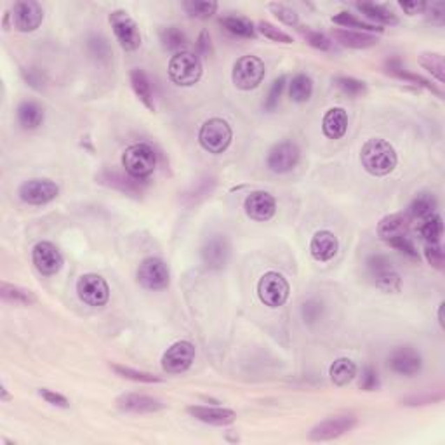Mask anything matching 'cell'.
<instances>
[{
  "label": "cell",
  "instance_id": "1",
  "mask_svg": "<svg viewBox=\"0 0 445 445\" xmlns=\"http://www.w3.org/2000/svg\"><path fill=\"white\" fill-rule=\"evenodd\" d=\"M360 162L369 174L386 176L397 167L398 158L395 148L386 139L372 137L363 143L360 150Z\"/></svg>",
  "mask_w": 445,
  "mask_h": 445
},
{
  "label": "cell",
  "instance_id": "2",
  "mask_svg": "<svg viewBox=\"0 0 445 445\" xmlns=\"http://www.w3.org/2000/svg\"><path fill=\"white\" fill-rule=\"evenodd\" d=\"M122 165L133 179H144L153 174L157 167V153L146 143H134L126 148L122 155Z\"/></svg>",
  "mask_w": 445,
  "mask_h": 445
},
{
  "label": "cell",
  "instance_id": "3",
  "mask_svg": "<svg viewBox=\"0 0 445 445\" xmlns=\"http://www.w3.org/2000/svg\"><path fill=\"white\" fill-rule=\"evenodd\" d=\"M169 79L179 87H192L202 77V61L197 54L188 51L176 52L167 66Z\"/></svg>",
  "mask_w": 445,
  "mask_h": 445
},
{
  "label": "cell",
  "instance_id": "4",
  "mask_svg": "<svg viewBox=\"0 0 445 445\" xmlns=\"http://www.w3.org/2000/svg\"><path fill=\"white\" fill-rule=\"evenodd\" d=\"M232 127L228 126L226 120L218 119V116L206 120L199 130L200 146L213 155L222 153L232 143Z\"/></svg>",
  "mask_w": 445,
  "mask_h": 445
},
{
  "label": "cell",
  "instance_id": "5",
  "mask_svg": "<svg viewBox=\"0 0 445 445\" xmlns=\"http://www.w3.org/2000/svg\"><path fill=\"white\" fill-rule=\"evenodd\" d=\"M289 282L277 271H266L257 282V298L268 308H280L289 299Z\"/></svg>",
  "mask_w": 445,
  "mask_h": 445
},
{
  "label": "cell",
  "instance_id": "6",
  "mask_svg": "<svg viewBox=\"0 0 445 445\" xmlns=\"http://www.w3.org/2000/svg\"><path fill=\"white\" fill-rule=\"evenodd\" d=\"M264 79V63L257 56H242L233 65L232 80L236 89H256Z\"/></svg>",
  "mask_w": 445,
  "mask_h": 445
},
{
  "label": "cell",
  "instance_id": "7",
  "mask_svg": "<svg viewBox=\"0 0 445 445\" xmlns=\"http://www.w3.org/2000/svg\"><path fill=\"white\" fill-rule=\"evenodd\" d=\"M367 270L377 289L384 292H398L402 287V280L398 271L395 270L391 261L386 256H370L367 259Z\"/></svg>",
  "mask_w": 445,
  "mask_h": 445
},
{
  "label": "cell",
  "instance_id": "8",
  "mask_svg": "<svg viewBox=\"0 0 445 445\" xmlns=\"http://www.w3.org/2000/svg\"><path fill=\"white\" fill-rule=\"evenodd\" d=\"M137 282L141 287L148 289V291L167 289L169 282H171L167 264L160 257H146L141 261L139 268H137Z\"/></svg>",
  "mask_w": 445,
  "mask_h": 445
},
{
  "label": "cell",
  "instance_id": "9",
  "mask_svg": "<svg viewBox=\"0 0 445 445\" xmlns=\"http://www.w3.org/2000/svg\"><path fill=\"white\" fill-rule=\"evenodd\" d=\"M110 24L113 28L120 47L126 51H136L141 45V31L136 21L126 10H113L110 14Z\"/></svg>",
  "mask_w": 445,
  "mask_h": 445
},
{
  "label": "cell",
  "instance_id": "10",
  "mask_svg": "<svg viewBox=\"0 0 445 445\" xmlns=\"http://www.w3.org/2000/svg\"><path fill=\"white\" fill-rule=\"evenodd\" d=\"M77 294L86 305L105 306L110 299V287L101 275L86 273L77 282Z\"/></svg>",
  "mask_w": 445,
  "mask_h": 445
},
{
  "label": "cell",
  "instance_id": "11",
  "mask_svg": "<svg viewBox=\"0 0 445 445\" xmlns=\"http://www.w3.org/2000/svg\"><path fill=\"white\" fill-rule=\"evenodd\" d=\"M59 188L51 179H30L24 181L17 190V195L24 204L30 206H44L58 197Z\"/></svg>",
  "mask_w": 445,
  "mask_h": 445
},
{
  "label": "cell",
  "instance_id": "12",
  "mask_svg": "<svg viewBox=\"0 0 445 445\" xmlns=\"http://www.w3.org/2000/svg\"><path fill=\"white\" fill-rule=\"evenodd\" d=\"M13 24L21 33H30L35 31L42 24L44 20V9L38 2L33 0H21L13 7Z\"/></svg>",
  "mask_w": 445,
  "mask_h": 445
},
{
  "label": "cell",
  "instance_id": "13",
  "mask_svg": "<svg viewBox=\"0 0 445 445\" xmlns=\"http://www.w3.org/2000/svg\"><path fill=\"white\" fill-rule=\"evenodd\" d=\"M195 360V346L190 341H178L167 348L162 356V369L167 374H181L192 367Z\"/></svg>",
  "mask_w": 445,
  "mask_h": 445
},
{
  "label": "cell",
  "instance_id": "14",
  "mask_svg": "<svg viewBox=\"0 0 445 445\" xmlns=\"http://www.w3.org/2000/svg\"><path fill=\"white\" fill-rule=\"evenodd\" d=\"M299 155L301 153H299L298 144L291 143V141H282L270 150L266 165L275 174H285L298 165Z\"/></svg>",
  "mask_w": 445,
  "mask_h": 445
},
{
  "label": "cell",
  "instance_id": "15",
  "mask_svg": "<svg viewBox=\"0 0 445 445\" xmlns=\"http://www.w3.org/2000/svg\"><path fill=\"white\" fill-rule=\"evenodd\" d=\"M31 261L38 273L51 277L63 268V256L58 247L51 242H38L31 250Z\"/></svg>",
  "mask_w": 445,
  "mask_h": 445
},
{
  "label": "cell",
  "instance_id": "16",
  "mask_svg": "<svg viewBox=\"0 0 445 445\" xmlns=\"http://www.w3.org/2000/svg\"><path fill=\"white\" fill-rule=\"evenodd\" d=\"M388 365L393 372L400 374V376L412 377L421 370L423 359L411 346H398L388 356Z\"/></svg>",
  "mask_w": 445,
  "mask_h": 445
},
{
  "label": "cell",
  "instance_id": "17",
  "mask_svg": "<svg viewBox=\"0 0 445 445\" xmlns=\"http://www.w3.org/2000/svg\"><path fill=\"white\" fill-rule=\"evenodd\" d=\"M355 425L356 418H353V416H335V418L326 419V421L313 426L312 432H310V439L315 440V442L334 440L355 428Z\"/></svg>",
  "mask_w": 445,
  "mask_h": 445
},
{
  "label": "cell",
  "instance_id": "18",
  "mask_svg": "<svg viewBox=\"0 0 445 445\" xmlns=\"http://www.w3.org/2000/svg\"><path fill=\"white\" fill-rule=\"evenodd\" d=\"M246 214L254 221H270L277 213V200L268 192H252L243 204Z\"/></svg>",
  "mask_w": 445,
  "mask_h": 445
},
{
  "label": "cell",
  "instance_id": "19",
  "mask_svg": "<svg viewBox=\"0 0 445 445\" xmlns=\"http://www.w3.org/2000/svg\"><path fill=\"white\" fill-rule=\"evenodd\" d=\"M229 259V243L222 235H214L204 243L202 261L209 270H222Z\"/></svg>",
  "mask_w": 445,
  "mask_h": 445
},
{
  "label": "cell",
  "instance_id": "20",
  "mask_svg": "<svg viewBox=\"0 0 445 445\" xmlns=\"http://www.w3.org/2000/svg\"><path fill=\"white\" fill-rule=\"evenodd\" d=\"M192 418L199 419V421L207 423L213 426H228L235 423L236 412L232 409L225 407H207V405H192L186 409Z\"/></svg>",
  "mask_w": 445,
  "mask_h": 445
},
{
  "label": "cell",
  "instance_id": "21",
  "mask_svg": "<svg viewBox=\"0 0 445 445\" xmlns=\"http://www.w3.org/2000/svg\"><path fill=\"white\" fill-rule=\"evenodd\" d=\"M116 407L120 411L134 412V414H148V412H157L164 409L158 398L148 397V395L139 393H126L116 398Z\"/></svg>",
  "mask_w": 445,
  "mask_h": 445
},
{
  "label": "cell",
  "instance_id": "22",
  "mask_svg": "<svg viewBox=\"0 0 445 445\" xmlns=\"http://www.w3.org/2000/svg\"><path fill=\"white\" fill-rule=\"evenodd\" d=\"M339 242L338 236L334 235L329 229H320L313 235L312 242H310V252H312L313 259L320 261V263H326L331 261L338 254Z\"/></svg>",
  "mask_w": 445,
  "mask_h": 445
},
{
  "label": "cell",
  "instance_id": "23",
  "mask_svg": "<svg viewBox=\"0 0 445 445\" xmlns=\"http://www.w3.org/2000/svg\"><path fill=\"white\" fill-rule=\"evenodd\" d=\"M348 129V113L345 108H331L324 115L322 120V130L329 139H341Z\"/></svg>",
  "mask_w": 445,
  "mask_h": 445
},
{
  "label": "cell",
  "instance_id": "24",
  "mask_svg": "<svg viewBox=\"0 0 445 445\" xmlns=\"http://www.w3.org/2000/svg\"><path fill=\"white\" fill-rule=\"evenodd\" d=\"M333 37L341 45L349 49H369L377 45V37L370 33H360V31H348V30H333Z\"/></svg>",
  "mask_w": 445,
  "mask_h": 445
},
{
  "label": "cell",
  "instance_id": "25",
  "mask_svg": "<svg viewBox=\"0 0 445 445\" xmlns=\"http://www.w3.org/2000/svg\"><path fill=\"white\" fill-rule=\"evenodd\" d=\"M17 116V122L23 129L31 130V129H37V127L42 126L44 122V110L38 103L35 101H23V103L17 107L16 112Z\"/></svg>",
  "mask_w": 445,
  "mask_h": 445
},
{
  "label": "cell",
  "instance_id": "26",
  "mask_svg": "<svg viewBox=\"0 0 445 445\" xmlns=\"http://www.w3.org/2000/svg\"><path fill=\"white\" fill-rule=\"evenodd\" d=\"M130 86H133V91L136 93V96L139 98L141 103H143L150 112H155L153 91H151V84L143 70L136 68L130 72Z\"/></svg>",
  "mask_w": 445,
  "mask_h": 445
},
{
  "label": "cell",
  "instance_id": "27",
  "mask_svg": "<svg viewBox=\"0 0 445 445\" xmlns=\"http://www.w3.org/2000/svg\"><path fill=\"white\" fill-rule=\"evenodd\" d=\"M437 199L433 193H419L414 200L411 202L409 206V218L411 220H419V221H425L426 218L433 216L437 214Z\"/></svg>",
  "mask_w": 445,
  "mask_h": 445
},
{
  "label": "cell",
  "instance_id": "28",
  "mask_svg": "<svg viewBox=\"0 0 445 445\" xmlns=\"http://www.w3.org/2000/svg\"><path fill=\"white\" fill-rule=\"evenodd\" d=\"M409 218L405 214H390V216L383 218L377 225V235L383 240L391 239V236L404 235L405 229H407Z\"/></svg>",
  "mask_w": 445,
  "mask_h": 445
},
{
  "label": "cell",
  "instance_id": "29",
  "mask_svg": "<svg viewBox=\"0 0 445 445\" xmlns=\"http://www.w3.org/2000/svg\"><path fill=\"white\" fill-rule=\"evenodd\" d=\"M329 376L335 386H346V384L352 383L353 377L356 376L355 362L349 359H345V356H342V359H338L333 365H331Z\"/></svg>",
  "mask_w": 445,
  "mask_h": 445
},
{
  "label": "cell",
  "instance_id": "30",
  "mask_svg": "<svg viewBox=\"0 0 445 445\" xmlns=\"http://www.w3.org/2000/svg\"><path fill=\"white\" fill-rule=\"evenodd\" d=\"M220 24L229 33L236 35L242 38H254L256 37V28L249 20L240 16H222L220 17Z\"/></svg>",
  "mask_w": 445,
  "mask_h": 445
},
{
  "label": "cell",
  "instance_id": "31",
  "mask_svg": "<svg viewBox=\"0 0 445 445\" xmlns=\"http://www.w3.org/2000/svg\"><path fill=\"white\" fill-rule=\"evenodd\" d=\"M355 7L360 10V13L365 14L367 17L379 21V23H383V24H397L398 23L397 14L391 13V10H388L386 7L377 6V3L360 2V3H355Z\"/></svg>",
  "mask_w": 445,
  "mask_h": 445
},
{
  "label": "cell",
  "instance_id": "32",
  "mask_svg": "<svg viewBox=\"0 0 445 445\" xmlns=\"http://www.w3.org/2000/svg\"><path fill=\"white\" fill-rule=\"evenodd\" d=\"M312 93L313 82L308 75L299 73L289 84V94H291V100L296 101V103H306L312 98Z\"/></svg>",
  "mask_w": 445,
  "mask_h": 445
},
{
  "label": "cell",
  "instance_id": "33",
  "mask_svg": "<svg viewBox=\"0 0 445 445\" xmlns=\"http://www.w3.org/2000/svg\"><path fill=\"white\" fill-rule=\"evenodd\" d=\"M0 294H2L6 301L17 303V305H33L37 301V298H35L31 291L20 287V285L7 284V282H2V285H0Z\"/></svg>",
  "mask_w": 445,
  "mask_h": 445
},
{
  "label": "cell",
  "instance_id": "34",
  "mask_svg": "<svg viewBox=\"0 0 445 445\" xmlns=\"http://www.w3.org/2000/svg\"><path fill=\"white\" fill-rule=\"evenodd\" d=\"M386 72L390 73V75L397 77V79L407 80V82H414V84H418V86L426 87V89L432 91V93H433V94H437V96H439V98H442V96H444L442 91H440L439 87H435V86H433V84H430L428 80L423 79L421 75H416V73H409V72H405V70L402 68V66L398 65L397 61H395V63H388V70H386Z\"/></svg>",
  "mask_w": 445,
  "mask_h": 445
},
{
  "label": "cell",
  "instance_id": "35",
  "mask_svg": "<svg viewBox=\"0 0 445 445\" xmlns=\"http://www.w3.org/2000/svg\"><path fill=\"white\" fill-rule=\"evenodd\" d=\"M419 61H421V65L425 66L440 84L445 82V63L442 54H439V52H423V54L419 56Z\"/></svg>",
  "mask_w": 445,
  "mask_h": 445
},
{
  "label": "cell",
  "instance_id": "36",
  "mask_svg": "<svg viewBox=\"0 0 445 445\" xmlns=\"http://www.w3.org/2000/svg\"><path fill=\"white\" fill-rule=\"evenodd\" d=\"M421 236L426 240L428 243H439L440 239H442V233H444V221L439 214H433V216L426 218L423 221L421 228Z\"/></svg>",
  "mask_w": 445,
  "mask_h": 445
},
{
  "label": "cell",
  "instance_id": "37",
  "mask_svg": "<svg viewBox=\"0 0 445 445\" xmlns=\"http://www.w3.org/2000/svg\"><path fill=\"white\" fill-rule=\"evenodd\" d=\"M183 7H185L186 14H190L192 17L207 20L218 10V2H213V0H188V2H183Z\"/></svg>",
  "mask_w": 445,
  "mask_h": 445
},
{
  "label": "cell",
  "instance_id": "38",
  "mask_svg": "<svg viewBox=\"0 0 445 445\" xmlns=\"http://www.w3.org/2000/svg\"><path fill=\"white\" fill-rule=\"evenodd\" d=\"M160 42L167 51H178L186 45V35L178 27H165L160 30Z\"/></svg>",
  "mask_w": 445,
  "mask_h": 445
},
{
  "label": "cell",
  "instance_id": "39",
  "mask_svg": "<svg viewBox=\"0 0 445 445\" xmlns=\"http://www.w3.org/2000/svg\"><path fill=\"white\" fill-rule=\"evenodd\" d=\"M112 369L115 370L119 376L126 377V379H130V381H136V383H160V377L158 376H153V374L150 372H143V370H134L130 369V367H123V365H116V363H113Z\"/></svg>",
  "mask_w": 445,
  "mask_h": 445
},
{
  "label": "cell",
  "instance_id": "40",
  "mask_svg": "<svg viewBox=\"0 0 445 445\" xmlns=\"http://www.w3.org/2000/svg\"><path fill=\"white\" fill-rule=\"evenodd\" d=\"M333 21H334L335 24H341V27H346V28H360V30L379 31V33H381V31H383V28L374 27V24L365 23V21L356 20V17L353 16V14L345 13V10H342V13H339V14H335V16L333 17Z\"/></svg>",
  "mask_w": 445,
  "mask_h": 445
},
{
  "label": "cell",
  "instance_id": "41",
  "mask_svg": "<svg viewBox=\"0 0 445 445\" xmlns=\"http://www.w3.org/2000/svg\"><path fill=\"white\" fill-rule=\"evenodd\" d=\"M257 30H259L261 35H264V37L270 38V40L273 42H280V44H292V42H294L291 35L278 30L275 24L268 23V21H259V23H257Z\"/></svg>",
  "mask_w": 445,
  "mask_h": 445
},
{
  "label": "cell",
  "instance_id": "42",
  "mask_svg": "<svg viewBox=\"0 0 445 445\" xmlns=\"http://www.w3.org/2000/svg\"><path fill=\"white\" fill-rule=\"evenodd\" d=\"M298 30H299V33L303 35V38H305V40L308 42L310 45H312V47L319 49V51H329L331 45H333V42H331L329 38L326 37V35L320 33V31H313L306 27L298 28Z\"/></svg>",
  "mask_w": 445,
  "mask_h": 445
},
{
  "label": "cell",
  "instance_id": "43",
  "mask_svg": "<svg viewBox=\"0 0 445 445\" xmlns=\"http://www.w3.org/2000/svg\"><path fill=\"white\" fill-rule=\"evenodd\" d=\"M335 86H338L342 93L353 98L360 96V94L365 93L367 89L365 82L353 79V77H338V79H335Z\"/></svg>",
  "mask_w": 445,
  "mask_h": 445
},
{
  "label": "cell",
  "instance_id": "44",
  "mask_svg": "<svg viewBox=\"0 0 445 445\" xmlns=\"http://www.w3.org/2000/svg\"><path fill=\"white\" fill-rule=\"evenodd\" d=\"M388 243H390L391 247H393V249H397V250H400L402 254H405V256H409V257H412V259H419V256H418V250H416V247H414V243L411 242V240H409V236L405 235H397V236H391V239H388L386 240Z\"/></svg>",
  "mask_w": 445,
  "mask_h": 445
},
{
  "label": "cell",
  "instance_id": "45",
  "mask_svg": "<svg viewBox=\"0 0 445 445\" xmlns=\"http://www.w3.org/2000/svg\"><path fill=\"white\" fill-rule=\"evenodd\" d=\"M322 313L324 305L320 301H315V299H310V301H306L305 305L301 306V315L306 324H315L317 320H320Z\"/></svg>",
  "mask_w": 445,
  "mask_h": 445
},
{
  "label": "cell",
  "instance_id": "46",
  "mask_svg": "<svg viewBox=\"0 0 445 445\" xmlns=\"http://www.w3.org/2000/svg\"><path fill=\"white\" fill-rule=\"evenodd\" d=\"M270 9L271 13H273L275 16L282 21V23L289 24V27H298L299 16L292 9L282 6V3H270Z\"/></svg>",
  "mask_w": 445,
  "mask_h": 445
},
{
  "label": "cell",
  "instance_id": "47",
  "mask_svg": "<svg viewBox=\"0 0 445 445\" xmlns=\"http://www.w3.org/2000/svg\"><path fill=\"white\" fill-rule=\"evenodd\" d=\"M284 87H285V77H280V79H277L273 84H271V89L270 93H268L266 101H264V108H266L268 112H273L275 108H277L278 100H280L282 93H284Z\"/></svg>",
  "mask_w": 445,
  "mask_h": 445
},
{
  "label": "cell",
  "instance_id": "48",
  "mask_svg": "<svg viewBox=\"0 0 445 445\" xmlns=\"http://www.w3.org/2000/svg\"><path fill=\"white\" fill-rule=\"evenodd\" d=\"M425 256L433 268H437V270H442L444 263H445V257H444V250L440 249L439 243H428V246L425 247Z\"/></svg>",
  "mask_w": 445,
  "mask_h": 445
},
{
  "label": "cell",
  "instance_id": "49",
  "mask_svg": "<svg viewBox=\"0 0 445 445\" xmlns=\"http://www.w3.org/2000/svg\"><path fill=\"white\" fill-rule=\"evenodd\" d=\"M377 388H379V376H377L376 369H372V367H365L362 372V379H360V390L376 391Z\"/></svg>",
  "mask_w": 445,
  "mask_h": 445
},
{
  "label": "cell",
  "instance_id": "50",
  "mask_svg": "<svg viewBox=\"0 0 445 445\" xmlns=\"http://www.w3.org/2000/svg\"><path fill=\"white\" fill-rule=\"evenodd\" d=\"M425 14L428 16V20H432V23L444 24L445 23V3L444 2L426 3Z\"/></svg>",
  "mask_w": 445,
  "mask_h": 445
},
{
  "label": "cell",
  "instance_id": "51",
  "mask_svg": "<svg viewBox=\"0 0 445 445\" xmlns=\"http://www.w3.org/2000/svg\"><path fill=\"white\" fill-rule=\"evenodd\" d=\"M38 393H40V397L44 398V400L47 402V404L56 405V407H68V405H70L68 398L63 397L61 393H56V391L47 390V388H42V390L38 391Z\"/></svg>",
  "mask_w": 445,
  "mask_h": 445
},
{
  "label": "cell",
  "instance_id": "52",
  "mask_svg": "<svg viewBox=\"0 0 445 445\" xmlns=\"http://www.w3.org/2000/svg\"><path fill=\"white\" fill-rule=\"evenodd\" d=\"M89 49L93 54H98L100 58H103V56H108V44L105 38L101 37H93L89 40Z\"/></svg>",
  "mask_w": 445,
  "mask_h": 445
},
{
  "label": "cell",
  "instance_id": "53",
  "mask_svg": "<svg viewBox=\"0 0 445 445\" xmlns=\"http://www.w3.org/2000/svg\"><path fill=\"white\" fill-rule=\"evenodd\" d=\"M444 398L442 393L439 395H423V397H411V398H405L404 404L405 405H425V404H433V402H440Z\"/></svg>",
  "mask_w": 445,
  "mask_h": 445
},
{
  "label": "cell",
  "instance_id": "54",
  "mask_svg": "<svg viewBox=\"0 0 445 445\" xmlns=\"http://www.w3.org/2000/svg\"><path fill=\"white\" fill-rule=\"evenodd\" d=\"M400 7L409 14V16H414V14L425 13L426 2H423V0H414V2H400Z\"/></svg>",
  "mask_w": 445,
  "mask_h": 445
},
{
  "label": "cell",
  "instance_id": "55",
  "mask_svg": "<svg viewBox=\"0 0 445 445\" xmlns=\"http://www.w3.org/2000/svg\"><path fill=\"white\" fill-rule=\"evenodd\" d=\"M209 42H211V38H209V35H207V31H202V33H200V38H199V47H200V51L204 52V54H207V52H209V49H207Z\"/></svg>",
  "mask_w": 445,
  "mask_h": 445
},
{
  "label": "cell",
  "instance_id": "56",
  "mask_svg": "<svg viewBox=\"0 0 445 445\" xmlns=\"http://www.w3.org/2000/svg\"><path fill=\"white\" fill-rule=\"evenodd\" d=\"M444 303L442 305H440V308H439V322H440V326L444 327Z\"/></svg>",
  "mask_w": 445,
  "mask_h": 445
}]
</instances>
